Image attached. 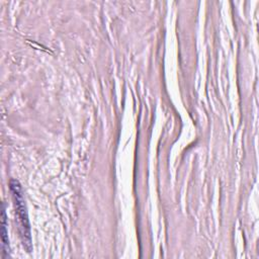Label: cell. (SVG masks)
<instances>
[{
	"instance_id": "obj_2",
	"label": "cell",
	"mask_w": 259,
	"mask_h": 259,
	"mask_svg": "<svg viewBox=\"0 0 259 259\" xmlns=\"http://www.w3.org/2000/svg\"><path fill=\"white\" fill-rule=\"evenodd\" d=\"M2 249L3 252L8 255V233H7V229H6V213H5V208L4 205L2 207Z\"/></svg>"
},
{
	"instance_id": "obj_1",
	"label": "cell",
	"mask_w": 259,
	"mask_h": 259,
	"mask_svg": "<svg viewBox=\"0 0 259 259\" xmlns=\"http://www.w3.org/2000/svg\"><path fill=\"white\" fill-rule=\"evenodd\" d=\"M11 190L13 192V195L15 197L16 201V209L18 212L19 221H20V227L22 228L21 236L23 237V244L26 246L28 252L30 251V235H29V226H28V221H27V215L24 209V204L21 196V191H20V186L19 183L16 180H12L10 183Z\"/></svg>"
}]
</instances>
